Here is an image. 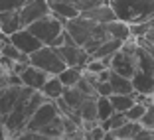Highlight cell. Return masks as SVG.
Segmentation results:
<instances>
[{
  "label": "cell",
  "instance_id": "cell-1",
  "mask_svg": "<svg viewBox=\"0 0 154 140\" xmlns=\"http://www.w3.org/2000/svg\"><path fill=\"white\" fill-rule=\"evenodd\" d=\"M63 28H65V32L73 38V41H75L77 45H81L89 55L93 53L99 45H103L105 41L115 40V38L111 36V32H109L107 22L99 24V22H93V20L83 18V16H75V18L67 20V22L63 24Z\"/></svg>",
  "mask_w": 154,
  "mask_h": 140
},
{
  "label": "cell",
  "instance_id": "cell-2",
  "mask_svg": "<svg viewBox=\"0 0 154 140\" xmlns=\"http://www.w3.org/2000/svg\"><path fill=\"white\" fill-rule=\"evenodd\" d=\"M44 101H45V97L42 95L40 91L22 85V91H20V97H18V101H16V105H14V108L0 120V124H4V128L10 132V136L22 132L24 128H26L30 117L34 114V111H36Z\"/></svg>",
  "mask_w": 154,
  "mask_h": 140
},
{
  "label": "cell",
  "instance_id": "cell-3",
  "mask_svg": "<svg viewBox=\"0 0 154 140\" xmlns=\"http://www.w3.org/2000/svg\"><path fill=\"white\" fill-rule=\"evenodd\" d=\"M117 20L134 26L154 18V0H107Z\"/></svg>",
  "mask_w": 154,
  "mask_h": 140
},
{
  "label": "cell",
  "instance_id": "cell-4",
  "mask_svg": "<svg viewBox=\"0 0 154 140\" xmlns=\"http://www.w3.org/2000/svg\"><path fill=\"white\" fill-rule=\"evenodd\" d=\"M28 63L42 69V71H45L48 75H57L65 67L63 59L59 57L57 50L51 47V45H42L40 50L32 51V53L28 55Z\"/></svg>",
  "mask_w": 154,
  "mask_h": 140
},
{
  "label": "cell",
  "instance_id": "cell-5",
  "mask_svg": "<svg viewBox=\"0 0 154 140\" xmlns=\"http://www.w3.org/2000/svg\"><path fill=\"white\" fill-rule=\"evenodd\" d=\"M26 30H30V32H32L44 45H50L59 34L63 32V22H61L59 18H55L54 14L50 12L48 16H44V18L36 20V22H32V24H28Z\"/></svg>",
  "mask_w": 154,
  "mask_h": 140
},
{
  "label": "cell",
  "instance_id": "cell-6",
  "mask_svg": "<svg viewBox=\"0 0 154 140\" xmlns=\"http://www.w3.org/2000/svg\"><path fill=\"white\" fill-rule=\"evenodd\" d=\"M57 114H59V111H57L55 101H48V99H45L44 103H42L40 107L34 111V114L30 117V120H28V124H26V128H24V130L40 132L42 128H44L45 124H50V122L54 120Z\"/></svg>",
  "mask_w": 154,
  "mask_h": 140
},
{
  "label": "cell",
  "instance_id": "cell-7",
  "mask_svg": "<svg viewBox=\"0 0 154 140\" xmlns=\"http://www.w3.org/2000/svg\"><path fill=\"white\" fill-rule=\"evenodd\" d=\"M55 50H57L59 57L63 59V63L67 65V67L83 69L87 63H89V59H91V55L77 44H63V45H59V47H55Z\"/></svg>",
  "mask_w": 154,
  "mask_h": 140
},
{
  "label": "cell",
  "instance_id": "cell-8",
  "mask_svg": "<svg viewBox=\"0 0 154 140\" xmlns=\"http://www.w3.org/2000/svg\"><path fill=\"white\" fill-rule=\"evenodd\" d=\"M18 14H20L22 28H26L28 24L48 16L50 14V4H48V0H28L18 8Z\"/></svg>",
  "mask_w": 154,
  "mask_h": 140
},
{
  "label": "cell",
  "instance_id": "cell-9",
  "mask_svg": "<svg viewBox=\"0 0 154 140\" xmlns=\"http://www.w3.org/2000/svg\"><path fill=\"white\" fill-rule=\"evenodd\" d=\"M8 40L12 41V44L16 45V47H18L22 53H26V55H30L32 51L40 50L42 45H44L32 32H30V30H26V28H20V30H16L12 36H8Z\"/></svg>",
  "mask_w": 154,
  "mask_h": 140
},
{
  "label": "cell",
  "instance_id": "cell-10",
  "mask_svg": "<svg viewBox=\"0 0 154 140\" xmlns=\"http://www.w3.org/2000/svg\"><path fill=\"white\" fill-rule=\"evenodd\" d=\"M18 75H20V81H22L24 87H30V89H36V91H40L42 85H44V83L48 81V77H50L45 71H42V69L34 67V65H30V63H28Z\"/></svg>",
  "mask_w": 154,
  "mask_h": 140
},
{
  "label": "cell",
  "instance_id": "cell-11",
  "mask_svg": "<svg viewBox=\"0 0 154 140\" xmlns=\"http://www.w3.org/2000/svg\"><path fill=\"white\" fill-rule=\"evenodd\" d=\"M20 91H22V85L0 87V120L14 108V105H16V101L20 97Z\"/></svg>",
  "mask_w": 154,
  "mask_h": 140
},
{
  "label": "cell",
  "instance_id": "cell-12",
  "mask_svg": "<svg viewBox=\"0 0 154 140\" xmlns=\"http://www.w3.org/2000/svg\"><path fill=\"white\" fill-rule=\"evenodd\" d=\"M79 16H83V18H87V20H93V22H99V24L111 22V20L117 18L113 8L109 6V2H103V4H97V6H91V8H87V10H81Z\"/></svg>",
  "mask_w": 154,
  "mask_h": 140
},
{
  "label": "cell",
  "instance_id": "cell-13",
  "mask_svg": "<svg viewBox=\"0 0 154 140\" xmlns=\"http://www.w3.org/2000/svg\"><path fill=\"white\" fill-rule=\"evenodd\" d=\"M20 28H22V22H20L18 10H2L0 12V32L2 34L12 36Z\"/></svg>",
  "mask_w": 154,
  "mask_h": 140
},
{
  "label": "cell",
  "instance_id": "cell-14",
  "mask_svg": "<svg viewBox=\"0 0 154 140\" xmlns=\"http://www.w3.org/2000/svg\"><path fill=\"white\" fill-rule=\"evenodd\" d=\"M48 4H50V12L54 14L55 18H59L63 24L67 22V20L79 16V10L73 8V6L67 4V2H61V0H48Z\"/></svg>",
  "mask_w": 154,
  "mask_h": 140
},
{
  "label": "cell",
  "instance_id": "cell-15",
  "mask_svg": "<svg viewBox=\"0 0 154 140\" xmlns=\"http://www.w3.org/2000/svg\"><path fill=\"white\" fill-rule=\"evenodd\" d=\"M40 93L45 97L48 101H55L61 97V93H63V85H61V81L57 79V75H50L48 77V81L42 85Z\"/></svg>",
  "mask_w": 154,
  "mask_h": 140
},
{
  "label": "cell",
  "instance_id": "cell-16",
  "mask_svg": "<svg viewBox=\"0 0 154 140\" xmlns=\"http://www.w3.org/2000/svg\"><path fill=\"white\" fill-rule=\"evenodd\" d=\"M109 85L113 89V93H119V95H131L132 93V81L128 77H122L119 73H115L111 69V77H109Z\"/></svg>",
  "mask_w": 154,
  "mask_h": 140
},
{
  "label": "cell",
  "instance_id": "cell-17",
  "mask_svg": "<svg viewBox=\"0 0 154 140\" xmlns=\"http://www.w3.org/2000/svg\"><path fill=\"white\" fill-rule=\"evenodd\" d=\"M61 99L65 101V103L69 105V107L73 108V111H79V107L83 105V101L87 99L85 93H81V91L77 89V87H63V93H61Z\"/></svg>",
  "mask_w": 154,
  "mask_h": 140
},
{
  "label": "cell",
  "instance_id": "cell-18",
  "mask_svg": "<svg viewBox=\"0 0 154 140\" xmlns=\"http://www.w3.org/2000/svg\"><path fill=\"white\" fill-rule=\"evenodd\" d=\"M0 55L6 59H12V61H20V63H28V55L22 53V51L12 44V41H4V44L0 45Z\"/></svg>",
  "mask_w": 154,
  "mask_h": 140
},
{
  "label": "cell",
  "instance_id": "cell-19",
  "mask_svg": "<svg viewBox=\"0 0 154 140\" xmlns=\"http://www.w3.org/2000/svg\"><path fill=\"white\" fill-rule=\"evenodd\" d=\"M79 118L83 120H97V97H87L83 101V105L77 111Z\"/></svg>",
  "mask_w": 154,
  "mask_h": 140
},
{
  "label": "cell",
  "instance_id": "cell-20",
  "mask_svg": "<svg viewBox=\"0 0 154 140\" xmlns=\"http://www.w3.org/2000/svg\"><path fill=\"white\" fill-rule=\"evenodd\" d=\"M57 79L61 81L63 87H75V83L81 79V69L79 67H67V65H65V67L57 73Z\"/></svg>",
  "mask_w": 154,
  "mask_h": 140
},
{
  "label": "cell",
  "instance_id": "cell-21",
  "mask_svg": "<svg viewBox=\"0 0 154 140\" xmlns=\"http://www.w3.org/2000/svg\"><path fill=\"white\" fill-rule=\"evenodd\" d=\"M122 45L121 40H109V41H105L103 45H99L93 53H91V57H95V59H103V57H111V55L115 53V51L119 50Z\"/></svg>",
  "mask_w": 154,
  "mask_h": 140
},
{
  "label": "cell",
  "instance_id": "cell-22",
  "mask_svg": "<svg viewBox=\"0 0 154 140\" xmlns=\"http://www.w3.org/2000/svg\"><path fill=\"white\" fill-rule=\"evenodd\" d=\"M140 126H142L140 122L127 120L122 126H119L117 130H113V132H115V136H117V138H121V140H132V138H134V134L140 130Z\"/></svg>",
  "mask_w": 154,
  "mask_h": 140
},
{
  "label": "cell",
  "instance_id": "cell-23",
  "mask_svg": "<svg viewBox=\"0 0 154 140\" xmlns=\"http://www.w3.org/2000/svg\"><path fill=\"white\" fill-rule=\"evenodd\" d=\"M109 101H111V105H113L115 113H125V111L134 103L132 95H119V93H113V95L109 97Z\"/></svg>",
  "mask_w": 154,
  "mask_h": 140
},
{
  "label": "cell",
  "instance_id": "cell-24",
  "mask_svg": "<svg viewBox=\"0 0 154 140\" xmlns=\"http://www.w3.org/2000/svg\"><path fill=\"white\" fill-rule=\"evenodd\" d=\"M113 105H111L109 97H97V120H105L113 114Z\"/></svg>",
  "mask_w": 154,
  "mask_h": 140
},
{
  "label": "cell",
  "instance_id": "cell-25",
  "mask_svg": "<svg viewBox=\"0 0 154 140\" xmlns=\"http://www.w3.org/2000/svg\"><path fill=\"white\" fill-rule=\"evenodd\" d=\"M144 111H146V103H142V101H134V103L125 111V117H127V120L138 122V120H140V117L144 114Z\"/></svg>",
  "mask_w": 154,
  "mask_h": 140
},
{
  "label": "cell",
  "instance_id": "cell-26",
  "mask_svg": "<svg viewBox=\"0 0 154 140\" xmlns=\"http://www.w3.org/2000/svg\"><path fill=\"white\" fill-rule=\"evenodd\" d=\"M12 140H63V138H51V136L40 134V132H34V130H22L18 134H14Z\"/></svg>",
  "mask_w": 154,
  "mask_h": 140
},
{
  "label": "cell",
  "instance_id": "cell-27",
  "mask_svg": "<svg viewBox=\"0 0 154 140\" xmlns=\"http://www.w3.org/2000/svg\"><path fill=\"white\" fill-rule=\"evenodd\" d=\"M144 128H150V130H154V99L150 101L148 105H146V111L144 114L140 117V120H138Z\"/></svg>",
  "mask_w": 154,
  "mask_h": 140
},
{
  "label": "cell",
  "instance_id": "cell-28",
  "mask_svg": "<svg viewBox=\"0 0 154 140\" xmlns=\"http://www.w3.org/2000/svg\"><path fill=\"white\" fill-rule=\"evenodd\" d=\"M61 2H67V4H71L73 8H77L79 12H81V10L91 8V6L103 4V2H107V0H61Z\"/></svg>",
  "mask_w": 154,
  "mask_h": 140
},
{
  "label": "cell",
  "instance_id": "cell-29",
  "mask_svg": "<svg viewBox=\"0 0 154 140\" xmlns=\"http://www.w3.org/2000/svg\"><path fill=\"white\" fill-rule=\"evenodd\" d=\"M93 87H95L97 97H111V95H113V89H111L109 81H97Z\"/></svg>",
  "mask_w": 154,
  "mask_h": 140
},
{
  "label": "cell",
  "instance_id": "cell-30",
  "mask_svg": "<svg viewBox=\"0 0 154 140\" xmlns=\"http://www.w3.org/2000/svg\"><path fill=\"white\" fill-rule=\"evenodd\" d=\"M28 0H0V12L2 10H18Z\"/></svg>",
  "mask_w": 154,
  "mask_h": 140
},
{
  "label": "cell",
  "instance_id": "cell-31",
  "mask_svg": "<svg viewBox=\"0 0 154 140\" xmlns=\"http://www.w3.org/2000/svg\"><path fill=\"white\" fill-rule=\"evenodd\" d=\"M132 140H154V130L140 126V130L134 134V138H132Z\"/></svg>",
  "mask_w": 154,
  "mask_h": 140
},
{
  "label": "cell",
  "instance_id": "cell-32",
  "mask_svg": "<svg viewBox=\"0 0 154 140\" xmlns=\"http://www.w3.org/2000/svg\"><path fill=\"white\" fill-rule=\"evenodd\" d=\"M142 38H144V40H148L150 44L154 45V26L150 28V30H148V32H146V34H144V36H142Z\"/></svg>",
  "mask_w": 154,
  "mask_h": 140
}]
</instances>
